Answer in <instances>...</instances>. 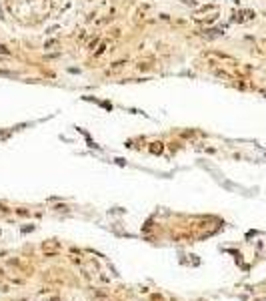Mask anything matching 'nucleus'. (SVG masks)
<instances>
[{
  "instance_id": "obj_1",
  "label": "nucleus",
  "mask_w": 266,
  "mask_h": 301,
  "mask_svg": "<svg viewBox=\"0 0 266 301\" xmlns=\"http://www.w3.org/2000/svg\"><path fill=\"white\" fill-rule=\"evenodd\" d=\"M182 4H186V6H196V2L194 0H180Z\"/></svg>"
}]
</instances>
